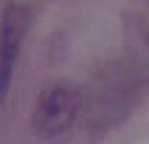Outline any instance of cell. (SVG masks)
I'll return each mask as SVG.
<instances>
[{
	"label": "cell",
	"instance_id": "6da1fadb",
	"mask_svg": "<svg viewBox=\"0 0 149 144\" xmlns=\"http://www.w3.org/2000/svg\"><path fill=\"white\" fill-rule=\"evenodd\" d=\"M76 113H79V91L68 82H54L34 102V133L40 138H59L73 127Z\"/></svg>",
	"mask_w": 149,
	"mask_h": 144
},
{
	"label": "cell",
	"instance_id": "7a4b0ae2",
	"mask_svg": "<svg viewBox=\"0 0 149 144\" xmlns=\"http://www.w3.org/2000/svg\"><path fill=\"white\" fill-rule=\"evenodd\" d=\"M31 23V11L23 3H8L0 17V105L8 93V82L14 74L20 48L25 42V31Z\"/></svg>",
	"mask_w": 149,
	"mask_h": 144
}]
</instances>
